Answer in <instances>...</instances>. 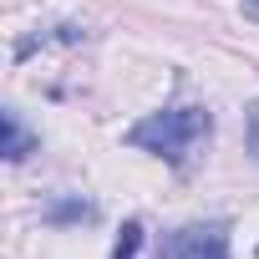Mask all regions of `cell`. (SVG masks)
I'll return each mask as SVG.
<instances>
[{"instance_id": "277c9868", "label": "cell", "mask_w": 259, "mask_h": 259, "mask_svg": "<svg viewBox=\"0 0 259 259\" xmlns=\"http://www.w3.org/2000/svg\"><path fill=\"white\" fill-rule=\"evenodd\" d=\"M92 213H97L92 203H81V198H66V203L46 208V224H81V219H92Z\"/></svg>"}, {"instance_id": "6da1fadb", "label": "cell", "mask_w": 259, "mask_h": 259, "mask_svg": "<svg viewBox=\"0 0 259 259\" xmlns=\"http://www.w3.org/2000/svg\"><path fill=\"white\" fill-rule=\"evenodd\" d=\"M213 138V112L208 107H168V112H153L143 122L127 127V143L163 158L168 168H188Z\"/></svg>"}, {"instance_id": "8992f818", "label": "cell", "mask_w": 259, "mask_h": 259, "mask_svg": "<svg viewBox=\"0 0 259 259\" xmlns=\"http://www.w3.org/2000/svg\"><path fill=\"white\" fill-rule=\"evenodd\" d=\"M249 153L259 158V102L249 107Z\"/></svg>"}, {"instance_id": "7a4b0ae2", "label": "cell", "mask_w": 259, "mask_h": 259, "mask_svg": "<svg viewBox=\"0 0 259 259\" xmlns=\"http://www.w3.org/2000/svg\"><path fill=\"white\" fill-rule=\"evenodd\" d=\"M163 259H229V234L224 224H188L168 239Z\"/></svg>"}, {"instance_id": "5b68a950", "label": "cell", "mask_w": 259, "mask_h": 259, "mask_svg": "<svg viewBox=\"0 0 259 259\" xmlns=\"http://www.w3.org/2000/svg\"><path fill=\"white\" fill-rule=\"evenodd\" d=\"M138 249H143V224H138V219H127V224H122V234H117L112 259H138Z\"/></svg>"}, {"instance_id": "52a82bcc", "label": "cell", "mask_w": 259, "mask_h": 259, "mask_svg": "<svg viewBox=\"0 0 259 259\" xmlns=\"http://www.w3.org/2000/svg\"><path fill=\"white\" fill-rule=\"evenodd\" d=\"M244 11H249V16H254V21H259V0H249V6H244Z\"/></svg>"}, {"instance_id": "3957f363", "label": "cell", "mask_w": 259, "mask_h": 259, "mask_svg": "<svg viewBox=\"0 0 259 259\" xmlns=\"http://www.w3.org/2000/svg\"><path fill=\"white\" fill-rule=\"evenodd\" d=\"M0 133H6V143H0L6 163H26V158H31V153L41 148V138H36V133H26L16 112H0Z\"/></svg>"}]
</instances>
